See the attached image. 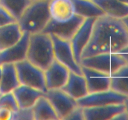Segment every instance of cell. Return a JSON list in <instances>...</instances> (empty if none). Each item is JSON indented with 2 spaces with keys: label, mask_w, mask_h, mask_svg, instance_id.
<instances>
[{
  "label": "cell",
  "mask_w": 128,
  "mask_h": 120,
  "mask_svg": "<svg viewBox=\"0 0 128 120\" xmlns=\"http://www.w3.org/2000/svg\"><path fill=\"white\" fill-rule=\"evenodd\" d=\"M128 45V31L120 19L107 15L96 19L90 40L81 60L102 53H116Z\"/></svg>",
  "instance_id": "cell-1"
},
{
  "label": "cell",
  "mask_w": 128,
  "mask_h": 120,
  "mask_svg": "<svg viewBox=\"0 0 128 120\" xmlns=\"http://www.w3.org/2000/svg\"><path fill=\"white\" fill-rule=\"evenodd\" d=\"M50 1H32L27 7L18 21L23 33L32 35L42 32L51 19L49 10Z\"/></svg>",
  "instance_id": "cell-2"
},
{
  "label": "cell",
  "mask_w": 128,
  "mask_h": 120,
  "mask_svg": "<svg viewBox=\"0 0 128 120\" xmlns=\"http://www.w3.org/2000/svg\"><path fill=\"white\" fill-rule=\"evenodd\" d=\"M26 59L45 71L55 60L53 41L50 34H32L30 36Z\"/></svg>",
  "instance_id": "cell-3"
},
{
  "label": "cell",
  "mask_w": 128,
  "mask_h": 120,
  "mask_svg": "<svg viewBox=\"0 0 128 120\" xmlns=\"http://www.w3.org/2000/svg\"><path fill=\"white\" fill-rule=\"evenodd\" d=\"M14 64L20 84L35 88L44 93L47 91L43 69L32 64L27 59Z\"/></svg>",
  "instance_id": "cell-4"
},
{
  "label": "cell",
  "mask_w": 128,
  "mask_h": 120,
  "mask_svg": "<svg viewBox=\"0 0 128 120\" xmlns=\"http://www.w3.org/2000/svg\"><path fill=\"white\" fill-rule=\"evenodd\" d=\"M127 64L117 53H102L81 60L80 65L88 67L110 75Z\"/></svg>",
  "instance_id": "cell-5"
},
{
  "label": "cell",
  "mask_w": 128,
  "mask_h": 120,
  "mask_svg": "<svg viewBox=\"0 0 128 120\" xmlns=\"http://www.w3.org/2000/svg\"><path fill=\"white\" fill-rule=\"evenodd\" d=\"M54 45L55 59L67 67L70 71L83 74L81 65L76 62L71 45L70 40H64L54 34H50Z\"/></svg>",
  "instance_id": "cell-6"
},
{
  "label": "cell",
  "mask_w": 128,
  "mask_h": 120,
  "mask_svg": "<svg viewBox=\"0 0 128 120\" xmlns=\"http://www.w3.org/2000/svg\"><path fill=\"white\" fill-rule=\"evenodd\" d=\"M44 96L52 105L58 120H65L78 106L77 100L62 89H48L44 93Z\"/></svg>",
  "instance_id": "cell-7"
},
{
  "label": "cell",
  "mask_w": 128,
  "mask_h": 120,
  "mask_svg": "<svg viewBox=\"0 0 128 120\" xmlns=\"http://www.w3.org/2000/svg\"><path fill=\"white\" fill-rule=\"evenodd\" d=\"M128 96L110 89L106 91L89 93L77 100L78 106L82 108L96 107L110 105L123 104Z\"/></svg>",
  "instance_id": "cell-8"
},
{
  "label": "cell",
  "mask_w": 128,
  "mask_h": 120,
  "mask_svg": "<svg viewBox=\"0 0 128 120\" xmlns=\"http://www.w3.org/2000/svg\"><path fill=\"white\" fill-rule=\"evenodd\" d=\"M97 18H91L85 19L70 40L75 60L80 65L81 62V55L90 40L94 24Z\"/></svg>",
  "instance_id": "cell-9"
},
{
  "label": "cell",
  "mask_w": 128,
  "mask_h": 120,
  "mask_svg": "<svg viewBox=\"0 0 128 120\" xmlns=\"http://www.w3.org/2000/svg\"><path fill=\"white\" fill-rule=\"evenodd\" d=\"M84 20L85 18L76 14L70 21L66 23H58L51 18L42 33L54 34L60 38L70 40Z\"/></svg>",
  "instance_id": "cell-10"
},
{
  "label": "cell",
  "mask_w": 128,
  "mask_h": 120,
  "mask_svg": "<svg viewBox=\"0 0 128 120\" xmlns=\"http://www.w3.org/2000/svg\"><path fill=\"white\" fill-rule=\"evenodd\" d=\"M30 36V35L28 33H23L22 38L17 43L0 51V64H15L26 59Z\"/></svg>",
  "instance_id": "cell-11"
},
{
  "label": "cell",
  "mask_w": 128,
  "mask_h": 120,
  "mask_svg": "<svg viewBox=\"0 0 128 120\" xmlns=\"http://www.w3.org/2000/svg\"><path fill=\"white\" fill-rule=\"evenodd\" d=\"M70 71L55 59L53 63L44 71L47 89H62L69 76Z\"/></svg>",
  "instance_id": "cell-12"
},
{
  "label": "cell",
  "mask_w": 128,
  "mask_h": 120,
  "mask_svg": "<svg viewBox=\"0 0 128 120\" xmlns=\"http://www.w3.org/2000/svg\"><path fill=\"white\" fill-rule=\"evenodd\" d=\"M87 83L88 94L110 89V75L88 67L81 66Z\"/></svg>",
  "instance_id": "cell-13"
},
{
  "label": "cell",
  "mask_w": 128,
  "mask_h": 120,
  "mask_svg": "<svg viewBox=\"0 0 128 120\" xmlns=\"http://www.w3.org/2000/svg\"><path fill=\"white\" fill-rule=\"evenodd\" d=\"M85 120H110L125 111L123 104L83 108Z\"/></svg>",
  "instance_id": "cell-14"
},
{
  "label": "cell",
  "mask_w": 128,
  "mask_h": 120,
  "mask_svg": "<svg viewBox=\"0 0 128 120\" xmlns=\"http://www.w3.org/2000/svg\"><path fill=\"white\" fill-rule=\"evenodd\" d=\"M49 10L52 19L58 23L69 21L76 15L72 0H50Z\"/></svg>",
  "instance_id": "cell-15"
},
{
  "label": "cell",
  "mask_w": 128,
  "mask_h": 120,
  "mask_svg": "<svg viewBox=\"0 0 128 120\" xmlns=\"http://www.w3.org/2000/svg\"><path fill=\"white\" fill-rule=\"evenodd\" d=\"M19 108H32L37 100L44 96L43 91L35 88L20 84L13 91Z\"/></svg>",
  "instance_id": "cell-16"
},
{
  "label": "cell",
  "mask_w": 128,
  "mask_h": 120,
  "mask_svg": "<svg viewBox=\"0 0 128 120\" xmlns=\"http://www.w3.org/2000/svg\"><path fill=\"white\" fill-rule=\"evenodd\" d=\"M62 89L76 100L82 98L88 94L84 76L72 71H70L67 83Z\"/></svg>",
  "instance_id": "cell-17"
},
{
  "label": "cell",
  "mask_w": 128,
  "mask_h": 120,
  "mask_svg": "<svg viewBox=\"0 0 128 120\" xmlns=\"http://www.w3.org/2000/svg\"><path fill=\"white\" fill-rule=\"evenodd\" d=\"M2 74L0 79V94L13 92L20 85L15 64L6 63L2 65Z\"/></svg>",
  "instance_id": "cell-18"
},
{
  "label": "cell",
  "mask_w": 128,
  "mask_h": 120,
  "mask_svg": "<svg viewBox=\"0 0 128 120\" xmlns=\"http://www.w3.org/2000/svg\"><path fill=\"white\" fill-rule=\"evenodd\" d=\"M23 35L18 22L0 27V51L17 43Z\"/></svg>",
  "instance_id": "cell-19"
},
{
  "label": "cell",
  "mask_w": 128,
  "mask_h": 120,
  "mask_svg": "<svg viewBox=\"0 0 128 120\" xmlns=\"http://www.w3.org/2000/svg\"><path fill=\"white\" fill-rule=\"evenodd\" d=\"M104 12L106 15L120 19L128 15V4L118 0H92Z\"/></svg>",
  "instance_id": "cell-20"
},
{
  "label": "cell",
  "mask_w": 128,
  "mask_h": 120,
  "mask_svg": "<svg viewBox=\"0 0 128 120\" xmlns=\"http://www.w3.org/2000/svg\"><path fill=\"white\" fill-rule=\"evenodd\" d=\"M75 8V14L87 19L99 18L106 15L104 12L92 0H72Z\"/></svg>",
  "instance_id": "cell-21"
},
{
  "label": "cell",
  "mask_w": 128,
  "mask_h": 120,
  "mask_svg": "<svg viewBox=\"0 0 128 120\" xmlns=\"http://www.w3.org/2000/svg\"><path fill=\"white\" fill-rule=\"evenodd\" d=\"M34 118L36 120H58L52 105L45 96H42L37 100L32 108Z\"/></svg>",
  "instance_id": "cell-22"
},
{
  "label": "cell",
  "mask_w": 128,
  "mask_h": 120,
  "mask_svg": "<svg viewBox=\"0 0 128 120\" xmlns=\"http://www.w3.org/2000/svg\"><path fill=\"white\" fill-rule=\"evenodd\" d=\"M110 89L128 96V63L110 74Z\"/></svg>",
  "instance_id": "cell-23"
},
{
  "label": "cell",
  "mask_w": 128,
  "mask_h": 120,
  "mask_svg": "<svg viewBox=\"0 0 128 120\" xmlns=\"http://www.w3.org/2000/svg\"><path fill=\"white\" fill-rule=\"evenodd\" d=\"M32 0H0V6L8 11L18 21Z\"/></svg>",
  "instance_id": "cell-24"
},
{
  "label": "cell",
  "mask_w": 128,
  "mask_h": 120,
  "mask_svg": "<svg viewBox=\"0 0 128 120\" xmlns=\"http://www.w3.org/2000/svg\"><path fill=\"white\" fill-rule=\"evenodd\" d=\"M0 106L6 108L13 112H15L19 110L18 103L14 97L13 92L0 95Z\"/></svg>",
  "instance_id": "cell-25"
},
{
  "label": "cell",
  "mask_w": 128,
  "mask_h": 120,
  "mask_svg": "<svg viewBox=\"0 0 128 120\" xmlns=\"http://www.w3.org/2000/svg\"><path fill=\"white\" fill-rule=\"evenodd\" d=\"M13 120H35L33 109L20 108L17 111L13 112Z\"/></svg>",
  "instance_id": "cell-26"
},
{
  "label": "cell",
  "mask_w": 128,
  "mask_h": 120,
  "mask_svg": "<svg viewBox=\"0 0 128 120\" xmlns=\"http://www.w3.org/2000/svg\"><path fill=\"white\" fill-rule=\"evenodd\" d=\"M15 22H18L16 19L4 8L0 6V27Z\"/></svg>",
  "instance_id": "cell-27"
},
{
  "label": "cell",
  "mask_w": 128,
  "mask_h": 120,
  "mask_svg": "<svg viewBox=\"0 0 128 120\" xmlns=\"http://www.w3.org/2000/svg\"><path fill=\"white\" fill-rule=\"evenodd\" d=\"M65 120H84V108L78 106L74 109Z\"/></svg>",
  "instance_id": "cell-28"
},
{
  "label": "cell",
  "mask_w": 128,
  "mask_h": 120,
  "mask_svg": "<svg viewBox=\"0 0 128 120\" xmlns=\"http://www.w3.org/2000/svg\"><path fill=\"white\" fill-rule=\"evenodd\" d=\"M13 112L9 109L0 106V120H13Z\"/></svg>",
  "instance_id": "cell-29"
},
{
  "label": "cell",
  "mask_w": 128,
  "mask_h": 120,
  "mask_svg": "<svg viewBox=\"0 0 128 120\" xmlns=\"http://www.w3.org/2000/svg\"><path fill=\"white\" fill-rule=\"evenodd\" d=\"M116 53L121 56L127 62V63H128V45H127L126 47H124V48H122L119 51Z\"/></svg>",
  "instance_id": "cell-30"
},
{
  "label": "cell",
  "mask_w": 128,
  "mask_h": 120,
  "mask_svg": "<svg viewBox=\"0 0 128 120\" xmlns=\"http://www.w3.org/2000/svg\"><path fill=\"white\" fill-rule=\"evenodd\" d=\"M113 120H128V115L127 114V113L126 112V111H123V112L120 113L119 114H118V115L115 116Z\"/></svg>",
  "instance_id": "cell-31"
},
{
  "label": "cell",
  "mask_w": 128,
  "mask_h": 120,
  "mask_svg": "<svg viewBox=\"0 0 128 120\" xmlns=\"http://www.w3.org/2000/svg\"><path fill=\"white\" fill-rule=\"evenodd\" d=\"M121 20H122V21L123 22V23H124L126 28L127 30H128V15L126 16H125L124 18H122Z\"/></svg>",
  "instance_id": "cell-32"
},
{
  "label": "cell",
  "mask_w": 128,
  "mask_h": 120,
  "mask_svg": "<svg viewBox=\"0 0 128 120\" xmlns=\"http://www.w3.org/2000/svg\"><path fill=\"white\" fill-rule=\"evenodd\" d=\"M124 106H125L126 112L127 114L128 115V97H127L126 100L125 101H124Z\"/></svg>",
  "instance_id": "cell-33"
},
{
  "label": "cell",
  "mask_w": 128,
  "mask_h": 120,
  "mask_svg": "<svg viewBox=\"0 0 128 120\" xmlns=\"http://www.w3.org/2000/svg\"><path fill=\"white\" fill-rule=\"evenodd\" d=\"M118 1L121 2V3H124V4H128V0H118Z\"/></svg>",
  "instance_id": "cell-34"
},
{
  "label": "cell",
  "mask_w": 128,
  "mask_h": 120,
  "mask_svg": "<svg viewBox=\"0 0 128 120\" xmlns=\"http://www.w3.org/2000/svg\"><path fill=\"white\" fill-rule=\"evenodd\" d=\"M2 65L0 64V79H1V78H2Z\"/></svg>",
  "instance_id": "cell-35"
},
{
  "label": "cell",
  "mask_w": 128,
  "mask_h": 120,
  "mask_svg": "<svg viewBox=\"0 0 128 120\" xmlns=\"http://www.w3.org/2000/svg\"><path fill=\"white\" fill-rule=\"evenodd\" d=\"M38 1V0H32V1Z\"/></svg>",
  "instance_id": "cell-36"
},
{
  "label": "cell",
  "mask_w": 128,
  "mask_h": 120,
  "mask_svg": "<svg viewBox=\"0 0 128 120\" xmlns=\"http://www.w3.org/2000/svg\"><path fill=\"white\" fill-rule=\"evenodd\" d=\"M0 95H1V94H0Z\"/></svg>",
  "instance_id": "cell-37"
}]
</instances>
